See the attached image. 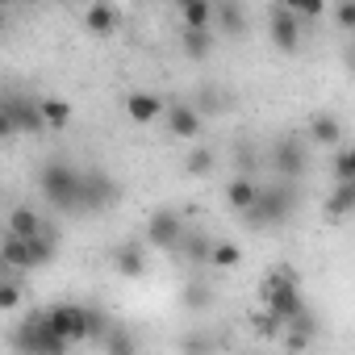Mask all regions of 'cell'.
Segmentation results:
<instances>
[{
    "label": "cell",
    "instance_id": "27",
    "mask_svg": "<svg viewBox=\"0 0 355 355\" xmlns=\"http://www.w3.org/2000/svg\"><path fill=\"white\" fill-rule=\"evenodd\" d=\"M189 259H197V263L214 259V243L209 239H189Z\"/></svg>",
    "mask_w": 355,
    "mask_h": 355
},
{
    "label": "cell",
    "instance_id": "32",
    "mask_svg": "<svg viewBox=\"0 0 355 355\" xmlns=\"http://www.w3.org/2000/svg\"><path fill=\"white\" fill-rule=\"evenodd\" d=\"M351 67H355V51H351Z\"/></svg>",
    "mask_w": 355,
    "mask_h": 355
},
{
    "label": "cell",
    "instance_id": "31",
    "mask_svg": "<svg viewBox=\"0 0 355 355\" xmlns=\"http://www.w3.org/2000/svg\"><path fill=\"white\" fill-rule=\"evenodd\" d=\"M222 105H226V101H222L214 88H205V96L197 101V109H201V113H214V109H222Z\"/></svg>",
    "mask_w": 355,
    "mask_h": 355
},
{
    "label": "cell",
    "instance_id": "16",
    "mask_svg": "<svg viewBox=\"0 0 355 355\" xmlns=\"http://www.w3.org/2000/svg\"><path fill=\"white\" fill-rule=\"evenodd\" d=\"M180 9H184V26L189 30H209L218 9L209 5V0H180Z\"/></svg>",
    "mask_w": 355,
    "mask_h": 355
},
{
    "label": "cell",
    "instance_id": "19",
    "mask_svg": "<svg viewBox=\"0 0 355 355\" xmlns=\"http://www.w3.org/2000/svg\"><path fill=\"white\" fill-rule=\"evenodd\" d=\"M42 117H46V130H67V121H71V105L46 96V101H42Z\"/></svg>",
    "mask_w": 355,
    "mask_h": 355
},
{
    "label": "cell",
    "instance_id": "15",
    "mask_svg": "<svg viewBox=\"0 0 355 355\" xmlns=\"http://www.w3.org/2000/svg\"><path fill=\"white\" fill-rule=\"evenodd\" d=\"M309 138H313L318 146H338V142H343V125H338L330 113H318V117H309Z\"/></svg>",
    "mask_w": 355,
    "mask_h": 355
},
{
    "label": "cell",
    "instance_id": "30",
    "mask_svg": "<svg viewBox=\"0 0 355 355\" xmlns=\"http://www.w3.org/2000/svg\"><path fill=\"white\" fill-rule=\"evenodd\" d=\"M209 167H214V155H209V150H193V159H189V171H193V175H205Z\"/></svg>",
    "mask_w": 355,
    "mask_h": 355
},
{
    "label": "cell",
    "instance_id": "18",
    "mask_svg": "<svg viewBox=\"0 0 355 355\" xmlns=\"http://www.w3.org/2000/svg\"><path fill=\"white\" fill-rule=\"evenodd\" d=\"M255 197H259V189L247 180V175L230 180V189H226V205H230V209H239V214H247V209L255 205Z\"/></svg>",
    "mask_w": 355,
    "mask_h": 355
},
{
    "label": "cell",
    "instance_id": "33",
    "mask_svg": "<svg viewBox=\"0 0 355 355\" xmlns=\"http://www.w3.org/2000/svg\"><path fill=\"white\" fill-rule=\"evenodd\" d=\"M276 5H284V0H276Z\"/></svg>",
    "mask_w": 355,
    "mask_h": 355
},
{
    "label": "cell",
    "instance_id": "25",
    "mask_svg": "<svg viewBox=\"0 0 355 355\" xmlns=\"http://www.w3.org/2000/svg\"><path fill=\"white\" fill-rule=\"evenodd\" d=\"M17 301H21V284L17 280H5V284H0V309H17Z\"/></svg>",
    "mask_w": 355,
    "mask_h": 355
},
{
    "label": "cell",
    "instance_id": "1",
    "mask_svg": "<svg viewBox=\"0 0 355 355\" xmlns=\"http://www.w3.org/2000/svg\"><path fill=\"white\" fill-rule=\"evenodd\" d=\"M38 189L59 214H84V171L67 159H51L38 171Z\"/></svg>",
    "mask_w": 355,
    "mask_h": 355
},
{
    "label": "cell",
    "instance_id": "8",
    "mask_svg": "<svg viewBox=\"0 0 355 355\" xmlns=\"http://www.w3.org/2000/svg\"><path fill=\"white\" fill-rule=\"evenodd\" d=\"M180 239H184V222L175 218V214H167V209L146 222V243L155 251H175V247H180Z\"/></svg>",
    "mask_w": 355,
    "mask_h": 355
},
{
    "label": "cell",
    "instance_id": "2",
    "mask_svg": "<svg viewBox=\"0 0 355 355\" xmlns=\"http://www.w3.org/2000/svg\"><path fill=\"white\" fill-rule=\"evenodd\" d=\"M259 297H263V305H268L272 313H280L284 322H297V318L305 313L301 280H297V272H288V268L268 272V276H263V284H259Z\"/></svg>",
    "mask_w": 355,
    "mask_h": 355
},
{
    "label": "cell",
    "instance_id": "22",
    "mask_svg": "<svg viewBox=\"0 0 355 355\" xmlns=\"http://www.w3.org/2000/svg\"><path fill=\"white\" fill-rule=\"evenodd\" d=\"M209 46H214L209 30H189V26H184V51H189V59H205Z\"/></svg>",
    "mask_w": 355,
    "mask_h": 355
},
{
    "label": "cell",
    "instance_id": "3",
    "mask_svg": "<svg viewBox=\"0 0 355 355\" xmlns=\"http://www.w3.org/2000/svg\"><path fill=\"white\" fill-rule=\"evenodd\" d=\"M55 259V234L51 230H38V234H5V263L17 268V272H30V268H42Z\"/></svg>",
    "mask_w": 355,
    "mask_h": 355
},
{
    "label": "cell",
    "instance_id": "13",
    "mask_svg": "<svg viewBox=\"0 0 355 355\" xmlns=\"http://www.w3.org/2000/svg\"><path fill=\"white\" fill-rule=\"evenodd\" d=\"M84 26H88L92 34H113V30H117V9L109 5V0H92Z\"/></svg>",
    "mask_w": 355,
    "mask_h": 355
},
{
    "label": "cell",
    "instance_id": "7",
    "mask_svg": "<svg viewBox=\"0 0 355 355\" xmlns=\"http://www.w3.org/2000/svg\"><path fill=\"white\" fill-rule=\"evenodd\" d=\"M21 351H34V355H59V351H67L71 343L55 330V322H51V313H30V322L17 330V338H13Z\"/></svg>",
    "mask_w": 355,
    "mask_h": 355
},
{
    "label": "cell",
    "instance_id": "14",
    "mask_svg": "<svg viewBox=\"0 0 355 355\" xmlns=\"http://www.w3.org/2000/svg\"><path fill=\"white\" fill-rule=\"evenodd\" d=\"M284 175H288V180H293V175H301L305 171V155H301V142H293V138H284L280 146H276V159H272Z\"/></svg>",
    "mask_w": 355,
    "mask_h": 355
},
{
    "label": "cell",
    "instance_id": "21",
    "mask_svg": "<svg viewBox=\"0 0 355 355\" xmlns=\"http://www.w3.org/2000/svg\"><path fill=\"white\" fill-rule=\"evenodd\" d=\"M9 230H13V234H26V239H30V234L46 230V226H42V218H38L34 209H13V218H9Z\"/></svg>",
    "mask_w": 355,
    "mask_h": 355
},
{
    "label": "cell",
    "instance_id": "20",
    "mask_svg": "<svg viewBox=\"0 0 355 355\" xmlns=\"http://www.w3.org/2000/svg\"><path fill=\"white\" fill-rule=\"evenodd\" d=\"M113 268H117L121 276H142V272H146V259H142L138 247H121V251L113 255Z\"/></svg>",
    "mask_w": 355,
    "mask_h": 355
},
{
    "label": "cell",
    "instance_id": "4",
    "mask_svg": "<svg viewBox=\"0 0 355 355\" xmlns=\"http://www.w3.org/2000/svg\"><path fill=\"white\" fill-rule=\"evenodd\" d=\"M51 313V322H55V330L67 338V343H88V338H101L105 334V318H96L92 309H84V305H55V309H46Z\"/></svg>",
    "mask_w": 355,
    "mask_h": 355
},
{
    "label": "cell",
    "instance_id": "11",
    "mask_svg": "<svg viewBox=\"0 0 355 355\" xmlns=\"http://www.w3.org/2000/svg\"><path fill=\"white\" fill-rule=\"evenodd\" d=\"M201 125H205V113L197 105H167V130L175 138L193 142V138H201Z\"/></svg>",
    "mask_w": 355,
    "mask_h": 355
},
{
    "label": "cell",
    "instance_id": "17",
    "mask_svg": "<svg viewBox=\"0 0 355 355\" xmlns=\"http://www.w3.org/2000/svg\"><path fill=\"white\" fill-rule=\"evenodd\" d=\"M347 214H355V180H338V189H334V197L326 201V218H347Z\"/></svg>",
    "mask_w": 355,
    "mask_h": 355
},
{
    "label": "cell",
    "instance_id": "24",
    "mask_svg": "<svg viewBox=\"0 0 355 355\" xmlns=\"http://www.w3.org/2000/svg\"><path fill=\"white\" fill-rule=\"evenodd\" d=\"M284 5H288L301 21H313V17H322V9H326L322 0H284Z\"/></svg>",
    "mask_w": 355,
    "mask_h": 355
},
{
    "label": "cell",
    "instance_id": "10",
    "mask_svg": "<svg viewBox=\"0 0 355 355\" xmlns=\"http://www.w3.org/2000/svg\"><path fill=\"white\" fill-rule=\"evenodd\" d=\"M268 34H272V42H276L280 51H297V46H301V17H297L288 5H280V9L272 13V21H268Z\"/></svg>",
    "mask_w": 355,
    "mask_h": 355
},
{
    "label": "cell",
    "instance_id": "29",
    "mask_svg": "<svg viewBox=\"0 0 355 355\" xmlns=\"http://www.w3.org/2000/svg\"><path fill=\"white\" fill-rule=\"evenodd\" d=\"M334 21H338L343 30H355V0H343V5L334 9Z\"/></svg>",
    "mask_w": 355,
    "mask_h": 355
},
{
    "label": "cell",
    "instance_id": "6",
    "mask_svg": "<svg viewBox=\"0 0 355 355\" xmlns=\"http://www.w3.org/2000/svg\"><path fill=\"white\" fill-rule=\"evenodd\" d=\"M288 214H293V189H288V184H276V189H259L255 205H251L243 218H247L251 230H263V226L288 222Z\"/></svg>",
    "mask_w": 355,
    "mask_h": 355
},
{
    "label": "cell",
    "instance_id": "23",
    "mask_svg": "<svg viewBox=\"0 0 355 355\" xmlns=\"http://www.w3.org/2000/svg\"><path fill=\"white\" fill-rule=\"evenodd\" d=\"M334 180H355V146L334 150Z\"/></svg>",
    "mask_w": 355,
    "mask_h": 355
},
{
    "label": "cell",
    "instance_id": "9",
    "mask_svg": "<svg viewBox=\"0 0 355 355\" xmlns=\"http://www.w3.org/2000/svg\"><path fill=\"white\" fill-rule=\"evenodd\" d=\"M117 197H121V193H117V184L109 180L105 171H84V214H92V209H109Z\"/></svg>",
    "mask_w": 355,
    "mask_h": 355
},
{
    "label": "cell",
    "instance_id": "12",
    "mask_svg": "<svg viewBox=\"0 0 355 355\" xmlns=\"http://www.w3.org/2000/svg\"><path fill=\"white\" fill-rule=\"evenodd\" d=\"M125 113H130L138 125H150V121H159V117L167 113V105H163L159 96H150V92H130V101H125Z\"/></svg>",
    "mask_w": 355,
    "mask_h": 355
},
{
    "label": "cell",
    "instance_id": "28",
    "mask_svg": "<svg viewBox=\"0 0 355 355\" xmlns=\"http://www.w3.org/2000/svg\"><path fill=\"white\" fill-rule=\"evenodd\" d=\"M218 17H222V26H226V30H234V34L243 30V9H239V5H222V13H218Z\"/></svg>",
    "mask_w": 355,
    "mask_h": 355
},
{
    "label": "cell",
    "instance_id": "5",
    "mask_svg": "<svg viewBox=\"0 0 355 355\" xmlns=\"http://www.w3.org/2000/svg\"><path fill=\"white\" fill-rule=\"evenodd\" d=\"M38 130H46L42 101H30V96H5V105H0V134L13 138V134H38Z\"/></svg>",
    "mask_w": 355,
    "mask_h": 355
},
{
    "label": "cell",
    "instance_id": "34",
    "mask_svg": "<svg viewBox=\"0 0 355 355\" xmlns=\"http://www.w3.org/2000/svg\"><path fill=\"white\" fill-rule=\"evenodd\" d=\"M26 5H34V0H26Z\"/></svg>",
    "mask_w": 355,
    "mask_h": 355
},
{
    "label": "cell",
    "instance_id": "26",
    "mask_svg": "<svg viewBox=\"0 0 355 355\" xmlns=\"http://www.w3.org/2000/svg\"><path fill=\"white\" fill-rule=\"evenodd\" d=\"M239 259H243V255H239L234 243H218V247H214V263H218V268H234Z\"/></svg>",
    "mask_w": 355,
    "mask_h": 355
}]
</instances>
